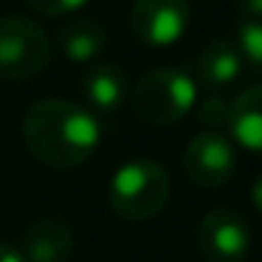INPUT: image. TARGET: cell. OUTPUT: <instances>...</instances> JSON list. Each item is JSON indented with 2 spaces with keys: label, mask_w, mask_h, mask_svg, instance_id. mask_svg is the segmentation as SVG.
<instances>
[{
  "label": "cell",
  "mask_w": 262,
  "mask_h": 262,
  "mask_svg": "<svg viewBox=\"0 0 262 262\" xmlns=\"http://www.w3.org/2000/svg\"><path fill=\"white\" fill-rule=\"evenodd\" d=\"M23 138L37 161L57 169L79 166L102 141L99 119L68 99H40L23 116Z\"/></svg>",
  "instance_id": "1"
},
{
  "label": "cell",
  "mask_w": 262,
  "mask_h": 262,
  "mask_svg": "<svg viewBox=\"0 0 262 262\" xmlns=\"http://www.w3.org/2000/svg\"><path fill=\"white\" fill-rule=\"evenodd\" d=\"M169 172L149 158H133L121 164L110 178V206L124 220H149L169 200Z\"/></svg>",
  "instance_id": "2"
},
{
  "label": "cell",
  "mask_w": 262,
  "mask_h": 262,
  "mask_svg": "<svg viewBox=\"0 0 262 262\" xmlns=\"http://www.w3.org/2000/svg\"><path fill=\"white\" fill-rule=\"evenodd\" d=\"M198 102V82L181 68L147 71L130 91V104L141 121L169 127L181 121Z\"/></svg>",
  "instance_id": "3"
},
{
  "label": "cell",
  "mask_w": 262,
  "mask_h": 262,
  "mask_svg": "<svg viewBox=\"0 0 262 262\" xmlns=\"http://www.w3.org/2000/svg\"><path fill=\"white\" fill-rule=\"evenodd\" d=\"M51 62V40L29 17H0V76L9 82H23L46 71Z\"/></svg>",
  "instance_id": "4"
},
{
  "label": "cell",
  "mask_w": 262,
  "mask_h": 262,
  "mask_svg": "<svg viewBox=\"0 0 262 262\" xmlns=\"http://www.w3.org/2000/svg\"><path fill=\"white\" fill-rule=\"evenodd\" d=\"M192 12L189 0H136L130 12V29L141 46H175L189 31Z\"/></svg>",
  "instance_id": "5"
},
{
  "label": "cell",
  "mask_w": 262,
  "mask_h": 262,
  "mask_svg": "<svg viewBox=\"0 0 262 262\" xmlns=\"http://www.w3.org/2000/svg\"><path fill=\"white\" fill-rule=\"evenodd\" d=\"M183 169L198 186L217 189L228 183L237 169V152L234 144L217 130H203L186 144L183 152Z\"/></svg>",
  "instance_id": "6"
},
{
  "label": "cell",
  "mask_w": 262,
  "mask_h": 262,
  "mask_svg": "<svg viewBox=\"0 0 262 262\" xmlns=\"http://www.w3.org/2000/svg\"><path fill=\"white\" fill-rule=\"evenodd\" d=\"M198 248L206 262H243L251 248L248 223L231 209H211L198 223Z\"/></svg>",
  "instance_id": "7"
},
{
  "label": "cell",
  "mask_w": 262,
  "mask_h": 262,
  "mask_svg": "<svg viewBox=\"0 0 262 262\" xmlns=\"http://www.w3.org/2000/svg\"><path fill=\"white\" fill-rule=\"evenodd\" d=\"M228 136L248 149L251 155L262 152V85H251L228 107Z\"/></svg>",
  "instance_id": "8"
},
{
  "label": "cell",
  "mask_w": 262,
  "mask_h": 262,
  "mask_svg": "<svg viewBox=\"0 0 262 262\" xmlns=\"http://www.w3.org/2000/svg\"><path fill=\"white\" fill-rule=\"evenodd\" d=\"M74 251V234L65 223L42 217L29 226L23 237V251L26 262H68Z\"/></svg>",
  "instance_id": "9"
},
{
  "label": "cell",
  "mask_w": 262,
  "mask_h": 262,
  "mask_svg": "<svg viewBox=\"0 0 262 262\" xmlns=\"http://www.w3.org/2000/svg\"><path fill=\"white\" fill-rule=\"evenodd\" d=\"M82 99L88 102V110L96 113H116L127 99V76L121 68L110 62H99L82 76Z\"/></svg>",
  "instance_id": "10"
},
{
  "label": "cell",
  "mask_w": 262,
  "mask_h": 262,
  "mask_svg": "<svg viewBox=\"0 0 262 262\" xmlns=\"http://www.w3.org/2000/svg\"><path fill=\"white\" fill-rule=\"evenodd\" d=\"M239 74H243V57H239L237 46L228 40L209 42L194 59V79L211 93L228 88Z\"/></svg>",
  "instance_id": "11"
},
{
  "label": "cell",
  "mask_w": 262,
  "mask_h": 262,
  "mask_svg": "<svg viewBox=\"0 0 262 262\" xmlns=\"http://www.w3.org/2000/svg\"><path fill=\"white\" fill-rule=\"evenodd\" d=\"M57 40H59L62 54L71 62L85 65L104 54V48H107V31H104L102 23H96L91 17H74L59 26Z\"/></svg>",
  "instance_id": "12"
},
{
  "label": "cell",
  "mask_w": 262,
  "mask_h": 262,
  "mask_svg": "<svg viewBox=\"0 0 262 262\" xmlns=\"http://www.w3.org/2000/svg\"><path fill=\"white\" fill-rule=\"evenodd\" d=\"M237 51L243 57V62H248L251 68L262 65V23L259 20H245L239 17L237 23Z\"/></svg>",
  "instance_id": "13"
},
{
  "label": "cell",
  "mask_w": 262,
  "mask_h": 262,
  "mask_svg": "<svg viewBox=\"0 0 262 262\" xmlns=\"http://www.w3.org/2000/svg\"><path fill=\"white\" fill-rule=\"evenodd\" d=\"M228 107H231V102H228L226 96H220V93H211V96L198 107V119L203 121V124L209 127V130H214V127L226 124V119H228Z\"/></svg>",
  "instance_id": "14"
},
{
  "label": "cell",
  "mask_w": 262,
  "mask_h": 262,
  "mask_svg": "<svg viewBox=\"0 0 262 262\" xmlns=\"http://www.w3.org/2000/svg\"><path fill=\"white\" fill-rule=\"evenodd\" d=\"M26 3L46 17H65V14H76L79 9L88 6V0H26Z\"/></svg>",
  "instance_id": "15"
},
{
  "label": "cell",
  "mask_w": 262,
  "mask_h": 262,
  "mask_svg": "<svg viewBox=\"0 0 262 262\" xmlns=\"http://www.w3.org/2000/svg\"><path fill=\"white\" fill-rule=\"evenodd\" d=\"M237 12L245 20H262V0H237Z\"/></svg>",
  "instance_id": "16"
},
{
  "label": "cell",
  "mask_w": 262,
  "mask_h": 262,
  "mask_svg": "<svg viewBox=\"0 0 262 262\" xmlns=\"http://www.w3.org/2000/svg\"><path fill=\"white\" fill-rule=\"evenodd\" d=\"M0 262H26V256L20 254V248H14V245L0 239Z\"/></svg>",
  "instance_id": "17"
}]
</instances>
